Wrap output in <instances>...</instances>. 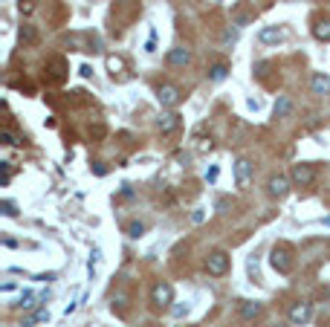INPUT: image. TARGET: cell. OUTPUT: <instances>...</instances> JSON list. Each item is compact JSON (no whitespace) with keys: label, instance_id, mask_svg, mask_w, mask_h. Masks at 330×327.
Segmentation results:
<instances>
[{"label":"cell","instance_id":"cell-1","mask_svg":"<svg viewBox=\"0 0 330 327\" xmlns=\"http://www.w3.org/2000/svg\"><path fill=\"white\" fill-rule=\"evenodd\" d=\"M270 264L275 272H281V275H290L293 272V246L290 243H275L270 252Z\"/></svg>","mask_w":330,"mask_h":327},{"label":"cell","instance_id":"cell-2","mask_svg":"<svg viewBox=\"0 0 330 327\" xmlns=\"http://www.w3.org/2000/svg\"><path fill=\"white\" fill-rule=\"evenodd\" d=\"M290 180H293V186H301V188L313 186V183H316V165L313 162L293 165V168H290Z\"/></svg>","mask_w":330,"mask_h":327},{"label":"cell","instance_id":"cell-3","mask_svg":"<svg viewBox=\"0 0 330 327\" xmlns=\"http://www.w3.org/2000/svg\"><path fill=\"white\" fill-rule=\"evenodd\" d=\"M151 304L159 307V310L171 307V304H174V287H171L168 281H156L151 287Z\"/></svg>","mask_w":330,"mask_h":327},{"label":"cell","instance_id":"cell-4","mask_svg":"<svg viewBox=\"0 0 330 327\" xmlns=\"http://www.w3.org/2000/svg\"><path fill=\"white\" fill-rule=\"evenodd\" d=\"M206 272H209V275H214V278H220V275H226V272H229V255H226L223 249H214V252H209V258H206Z\"/></svg>","mask_w":330,"mask_h":327},{"label":"cell","instance_id":"cell-5","mask_svg":"<svg viewBox=\"0 0 330 327\" xmlns=\"http://www.w3.org/2000/svg\"><path fill=\"white\" fill-rule=\"evenodd\" d=\"M290 186H293L290 174H272L270 180H267V191H270V197H278V200L290 194Z\"/></svg>","mask_w":330,"mask_h":327},{"label":"cell","instance_id":"cell-6","mask_svg":"<svg viewBox=\"0 0 330 327\" xmlns=\"http://www.w3.org/2000/svg\"><path fill=\"white\" fill-rule=\"evenodd\" d=\"M156 99H159V105H162V107H171V110H174V107L183 102L180 87H174V84H162V87L156 90Z\"/></svg>","mask_w":330,"mask_h":327},{"label":"cell","instance_id":"cell-7","mask_svg":"<svg viewBox=\"0 0 330 327\" xmlns=\"http://www.w3.org/2000/svg\"><path fill=\"white\" fill-rule=\"evenodd\" d=\"M235 183H237V188H249V183H252V162L246 156H237L235 159Z\"/></svg>","mask_w":330,"mask_h":327},{"label":"cell","instance_id":"cell-8","mask_svg":"<svg viewBox=\"0 0 330 327\" xmlns=\"http://www.w3.org/2000/svg\"><path fill=\"white\" fill-rule=\"evenodd\" d=\"M313 318V304H304V301H298L290 307V321L293 324H307Z\"/></svg>","mask_w":330,"mask_h":327},{"label":"cell","instance_id":"cell-9","mask_svg":"<svg viewBox=\"0 0 330 327\" xmlns=\"http://www.w3.org/2000/svg\"><path fill=\"white\" fill-rule=\"evenodd\" d=\"M180 113L177 110H168V113H162V116L156 119V130H159V133H171V130H177L180 128Z\"/></svg>","mask_w":330,"mask_h":327},{"label":"cell","instance_id":"cell-10","mask_svg":"<svg viewBox=\"0 0 330 327\" xmlns=\"http://www.w3.org/2000/svg\"><path fill=\"white\" fill-rule=\"evenodd\" d=\"M165 61H168V67H186L191 61V52L186 47H171L168 55H165Z\"/></svg>","mask_w":330,"mask_h":327},{"label":"cell","instance_id":"cell-11","mask_svg":"<svg viewBox=\"0 0 330 327\" xmlns=\"http://www.w3.org/2000/svg\"><path fill=\"white\" fill-rule=\"evenodd\" d=\"M310 90H313V96H327L330 93V72H313Z\"/></svg>","mask_w":330,"mask_h":327},{"label":"cell","instance_id":"cell-12","mask_svg":"<svg viewBox=\"0 0 330 327\" xmlns=\"http://www.w3.org/2000/svg\"><path fill=\"white\" fill-rule=\"evenodd\" d=\"M258 38H261V44H281L284 38H287V32H284L281 26H264L258 32Z\"/></svg>","mask_w":330,"mask_h":327},{"label":"cell","instance_id":"cell-13","mask_svg":"<svg viewBox=\"0 0 330 327\" xmlns=\"http://www.w3.org/2000/svg\"><path fill=\"white\" fill-rule=\"evenodd\" d=\"M261 310H264V307H261L258 301H240L237 304V315H240L243 321H255L261 315Z\"/></svg>","mask_w":330,"mask_h":327},{"label":"cell","instance_id":"cell-14","mask_svg":"<svg viewBox=\"0 0 330 327\" xmlns=\"http://www.w3.org/2000/svg\"><path fill=\"white\" fill-rule=\"evenodd\" d=\"M313 38L316 41H330V18H318L313 24Z\"/></svg>","mask_w":330,"mask_h":327},{"label":"cell","instance_id":"cell-15","mask_svg":"<svg viewBox=\"0 0 330 327\" xmlns=\"http://www.w3.org/2000/svg\"><path fill=\"white\" fill-rule=\"evenodd\" d=\"M105 67H107L110 75H119V72H125V58H122V55H107Z\"/></svg>","mask_w":330,"mask_h":327},{"label":"cell","instance_id":"cell-16","mask_svg":"<svg viewBox=\"0 0 330 327\" xmlns=\"http://www.w3.org/2000/svg\"><path fill=\"white\" fill-rule=\"evenodd\" d=\"M226 75H229V67H226L223 61H217V64H212V67H209V81H223Z\"/></svg>","mask_w":330,"mask_h":327},{"label":"cell","instance_id":"cell-17","mask_svg":"<svg viewBox=\"0 0 330 327\" xmlns=\"http://www.w3.org/2000/svg\"><path fill=\"white\" fill-rule=\"evenodd\" d=\"M293 110V102H290V96H281L278 102H275V107H272V113H275V119H284L287 113Z\"/></svg>","mask_w":330,"mask_h":327},{"label":"cell","instance_id":"cell-18","mask_svg":"<svg viewBox=\"0 0 330 327\" xmlns=\"http://www.w3.org/2000/svg\"><path fill=\"white\" fill-rule=\"evenodd\" d=\"M18 35H21V44H38V29L32 24H24Z\"/></svg>","mask_w":330,"mask_h":327},{"label":"cell","instance_id":"cell-19","mask_svg":"<svg viewBox=\"0 0 330 327\" xmlns=\"http://www.w3.org/2000/svg\"><path fill=\"white\" fill-rule=\"evenodd\" d=\"M35 301H41V295H35L32 290H26L24 295H21V301L15 304V307H21V310H32V307H38Z\"/></svg>","mask_w":330,"mask_h":327},{"label":"cell","instance_id":"cell-20","mask_svg":"<svg viewBox=\"0 0 330 327\" xmlns=\"http://www.w3.org/2000/svg\"><path fill=\"white\" fill-rule=\"evenodd\" d=\"M38 321H49V310H38V313H32L24 321V327H32V324H38Z\"/></svg>","mask_w":330,"mask_h":327},{"label":"cell","instance_id":"cell-21","mask_svg":"<svg viewBox=\"0 0 330 327\" xmlns=\"http://www.w3.org/2000/svg\"><path fill=\"white\" fill-rule=\"evenodd\" d=\"M194 142H197L194 148H197V151H200V153H206V151H212V148H214L212 136H197V139H194Z\"/></svg>","mask_w":330,"mask_h":327},{"label":"cell","instance_id":"cell-22","mask_svg":"<svg viewBox=\"0 0 330 327\" xmlns=\"http://www.w3.org/2000/svg\"><path fill=\"white\" fill-rule=\"evenodd\" d=\"M0 211H3L6 217H18V206H15L12 200H3V203H0Z\"/></svg>","mask_w":330,"mask_h":327},{"label":"cell","instance_id":"cell-23","mask_svg":"<svg viewBox=\"0 0 330 327\" xmlns=\"http://www.w3.org/2000/svg\"><path fill=\"white\" fill-rule=\"evenodd\" d=\"M128 234H130V237H142V234H145V223L133 220V223L128 226Z\"/></svg>","mask_w":330,"mask_h":327},{"label":"cell","instance_id":"cell-24","mask_svg":"<svg viewBox=\"0 0 330 327\" xmlns=\"http://www.w3.org/2000/svg\"><path fill=\"white\" fill-rule=\"evenodd\" d=\"M0 142H3V145H21V139L15 136L12 130H0Z\"/></svg>","mask_w":330,"mask_h":327},{"label":"cell","instance_id":"cell-25","mask_svg":"<svg viewBox=\"0 0 330 327\" xmlns=\"http://www.w3.org/2000/svg\"><path fill=\"white\" fill-rule=\"evenodd\" d=\"M125 304H128V295H125V292H119V295H113V310H122V307H125Z\"/></svg>","mask_w":330,"mask_h":327},{"label":"cell","instance_id":"cell-26","mask_svg":"<svg viewBox=\"0 0 330 327\" xmlns=\"http://www.w3.org/2000/svg\"><path fill=\"white\" fill-rule=\"evenodd\" d=\"M203 220H206V209H197L194 214H191V223H194V226H200Z\"/></svg>","mask_w":330,"mask_h":327},{"label":"cell","instance_id":"cell-27","mask_svg":"<svg viewBox=\"0 0 330 327\" xmlns=\"http://www.w3.org/2000/svg\"><path fill=\"white\" fill-rule=\"evenodd\" d=\"M32 9H35V3H32V0H21V12H24V15H32Z\"/></svg>","mask_w":330,"mask_h":327},{"label":"cell","instance_id":"cell-28","mask_svg":"<svg viewBox=\"0 0 330 327\" xmlns=\"http://www.w3.org/2000/svg\"><path fill=\"white\" fill-rule=\"evenodd\" d=\"M186 313H189V304H186V307H174V315H177V318H183Z\"/></svg>","mask_w":330,"mask_h":327},{"label":"cell","instance_id":"cell-29","mask_svg":"<svg viewBox=\"0 0 330 327\" xmlns=\"http://www.w3.org/2000/svg\"><path fill=\"white\" fill-rule=\"evenodd\" d=\"M206 180H209V183H214V180H217V168H209V171H206Z\"/></svg>","mask_w":330,"mask_h":327},{"label":"cell","instance_id":"cell-30","mask_svg":"<svg viewBox=\"0 0 330 327\" xmlns=\"http://www.w3.org/2000/svg\"><path fill=\"white\" fill-rule=\"evenodd\" d=\"M105 171H107L105 162H96V174H99V177H105Z\"/></svg>","mask_w":330,"mask_h":327},{"label":"cell","instance_id":"cell-31","mask_svg":"<svg viewBox=\"0 0 330 327\" xmlns=\"http://www.w3.org/2000/svg\"><path fill=\"white\" fill-rule=\"evenodd\" d=\"M15 287H18V284H15V281H6V284H3V292H12Z\"/></svg>","mask_w":330,"mask_h":327},{"label":"cell","instance_id":"cell-32","mask_svg":"<svg viewBox=\"0 0 330 327\" xmlns=\"http://www.w3.org/2000/svg\"><path fill=\"white\" fill-rule=\"evenodd\" d=\"M78 72H81L84 78H90V75H93V70H90V67H87V64H84V67H81V70H78Z\"/></svg>","mask_w":330,"mask_h":327},{"label":"cell","instance_id":"cell-33","mask_svg":"<svg viewBox=\"0 0 330 327\" xmlns=\"http://www.w3.org/2000/svg\"><path fill=\"white\" fill-rule=\"evenodd\" d=\"M324 226H330V217H324Z\"/></svg>","mask_w":330,"mask_h":327},{"label":"cell","instance_id":"cell-34","mask_svg":"<svg viewBox=\"0 0 330 327\" xmlns=\"http://www.w3.org/2000/svg\"><path fill=\"white\" fill-rule=\"evenodd\" d=\"M272 327H287V324H272Z\"/></svg>","mask_w":330,"mask_h":327},{"label":"cell","instance_id":"cell-35","mask_svg":"<svg viewBox=\"0 0 330 327\" xmlns=\"http://www.w3.org/2000/svg\"><path fill=\"white\" fill-rule=\"evenodd\" d=\"M151 327H156V324H151Z\"/></svg>","mask_w":330,"mask_h":327}]
</instances>
